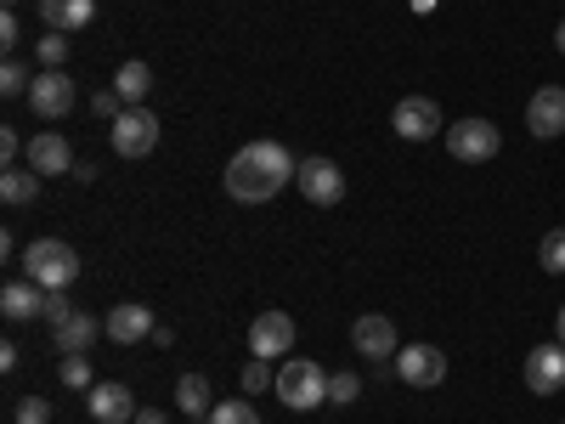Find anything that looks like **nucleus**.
Returning <instances> with one entry per match:
<instances>
[{"mask_svg":"<svg viewBox=\"0 0 565 424\" xmlns=\"http://www.w3.org/2000/svg\"><path fill=\"white\" fill-rule=\"evenodd\" d=\"M295 153L282 148V141H249V148H238L226 159V193L238 199V204H266V199H277L282 187L295 181Z\"/></svg>","mask_w":565,"mask_h":424,"instance_id":"f257e3e1","label":"nucleus"},{"mask_svg":"<svg viewBox=\"0 0 565 424\" xmlns=\"http://www.w3.org/2000/svg\"><path fill=\"white\" fill-rule=\"evenodd\" d=\"M277 396H282V407H295V413L322 407V402H328V373H322V362H311V357H282V368H277Z\"/></svg>","mask_w":565,"mask_h":424,"instance_id":"f03ea898","label":"nucleus"},{"mask_svg":"<svg viewBox=\"0 0 565 424\" xmlns=\"http://www.w3.org/2000/svg\"><path fill=\"white\" fill-rule=\"evenodd\" d=\"M23 272H29V283H40V289H68V283L79 277V255L63 239H34L23 250Z\"/></svg>","mask_w":565,"mask_h":424,"instance_id":"7ed1b4c3","label":"nucleus"},{"mask_svg":"<svg viewBox=\"0 0 565 424\" xmlns=\"http://www.w3.org/2000/svg\"><path fill=\"white\" fill-rule=\"evenodd\" d=\"M498 148H503V130L492 119H458V125H447V153L458 165H487V159H498Z\"/></svg>","mask_w":565,"mask_h":424,"instance_id":"20e7f679","label":"nucleus"},{"mask_svg":"<svg viewBox=\"0 0 565 424\" xmlns=\"http://www.w3.org/2000/svg\"><path fill=\"white\" fill-rule=\"evenodd\" d=\"M108 136H114V153L119 159H148L159 148V114L153 108H125Z\"/></svg>","mask_w":565,"mask_h":424,"instance_id":"39448f33","label":"nucleus"},{"mask_svg":"<svg viewBox=\"0 0 565 424\" xmlns=\"http://www.w3.org/2000/svg\"><path fill=\"white\" fill-rule=\"evenodd\" d=\"M295 187L306 193V204H340L345 199V170L334 165V159H322V153H311V159H300V170H295Z\"/></svg>","mask_w":565,"mask_h":424,"instance_id":"423d86ee","label":"nucleus"},{"mask_svg":"<svg viewBox=\"0 0 565 424\" xmlns=\"http://www.w3.org/2000/svg\"><path fill=\"white\" fill-rule=\"evenodd\" d=\"M74 103H79V91H74V80H68L63 68L34 74V85H29V108H34L40 119H68Z\"/></svg>","mask_w":565,"mask_h":424,"instance_id":"0eeeda50","label":"nucleus"},{"mask_svg":"<svg viewBox=\"0 0 565 424\" xmlns=\"http://www.w3.org/2000/svg\"><path fill=\"white\" fill-rule=\"evenodd\" d=\"M396 380L402 385H413V391H430V385H441L447 380V351H436V346H402L396 351Z\"/></svg>","mask_w":565,"mask_h":424,"instance_id":"6e6552de","label":"nucleus"},{"mask_svg":"<svg viewBox=\"0 0 565 424\" xmlns=\"http://www.w3.org/2000/svg\"><path fill=\"white\" fill-rule=\"evenodd\" d=\"M249 351L255 357H289L295 351V317L289 311H260L255 322H249Z\"/></svg>","mask_w":565,"mask_h":424,"instance_id":"1a4fd4ad","label":"nucleus"},{"mask_svg":"<svg viewBox=\"0 0 565 424\" xmlns=\"http://www.w3.org/2000/svg\"><path fill=\"white\" fill-rule=\"evenodd\" d=\"M526 130L537 141H554L565 136V85H537L532 103H526Z\"/></svg>","mask_w":565,"mask_h":424,"instance_id":"9d476101","label":"nucleus"},{"mask_svg":"<svg viewBox=\"0 0 565 424\" xmlns=\"http://www.w3.org/2000/svg\"><path fill=\"white\" fill-rule=\"evenodd\" d=\"M391 125L402 141H430V136H441V108L430 97H402L391 108Z\"/></svg>","mask_w":565,"mask_h":424,"instance_id":"9b49d317","label":"nucleus"},{"mask_svg":"<svg viewBox=\"0 0 565 424\" xmlns=\"http://www.w3.org/2000/svg\"><path fill=\"white\" fill-rule=\"evenodd\" d=\"M351 346H356L367 362H385V357L402 351V346H396V322L380 317V311H362V317L351 322Z\"/></svg>","mask_w":565,"mask_h":424,"instance_id":"f8f14e48","label":"nucleus"},{"mask_svg":"<svg viewBox=\"0 0 565 424\" xmlns=\"http://www.w3.org/2000/svg\"><path fill=\"white\" fill-rule=\"evenodd\" d=\"M526 385H532V396H559L565 391V346L554 340V346H532V357H526Z\"/></svg>","mask_w":565,"mask_h":424,"instance_id":"ddd939ff","label":"nucleus"},{"mask_svg":"<svg viewBox=\"0 0 565 424\" xmlns=\"http://www.w3.org/2000/svg\"><path fill=\"white\" fill-rule=\"evenodd\" d=\"M23 159H29V170H40V176H74V148H68L63 130H40L29 148H23Z\"/></svg>","mask_w":565,"mask_h":424,"instance_id":"4468645a","label":"nucleus"},{"mask_svg":"<svg viewBox=\"0 0 565 424\" xmlns=\"http://www.w3.org/2000/svg\"><path fill=\"white\" fill-rule=\"evenodd\" d=\"M85 407H90V418L97 424H130L141 407H136V396L125 391V385H114V380H97L85 391Z\"/></svg>","mask_w":565,"mask_h":424,"instance_id":"2eb2a0df","label":"nucleus"},{"mask_svg":"<svg viewBox=\"0 0 565 424\" xmlns=\"http://www.w3.org/2000/svg\"><path fill=\"white\" fill-rule=\"evenodd\" d=\"M103 328H108V340L125 351V346H136V340H153V328H159V322H153V306L125 300V306H114V311H108V322H103Z\"/></svg>","mask_w":565,"mask_h":424,"instance_id":"dca6fc26","label":"nucleus"},{"mask_svg":"<svg viewBox=\"0 0 565 424\" xmlns=\"http://www.w3.org/2000/svg\"><path fill=\"white\" fill-rule=\"evenodd\" d=\"M90 18H97V0H40V23L57 34H79Z\"/></svg>","mask_w":565,"mask_h":424,"instance_id":"f3484780","label":"nucleus"},{"mask_svg":"<svg viewBox=\"0 0 565 424\" xmlns=\"http://www.w3.org/2000/svg\"><path fill=\"white\" fill-rule=\"evenodd\" d=\"M97 335H108V328L90 317V311H74L63 328H52V346L68 357V351H90V340H97Z\"/></svg>","mask_w":565,"mask_h":424,"instance_id":"a211bd4d","label":"nucleus"},{"mask_svg":"<svg viewBox=\"0 0 565 424\" xmlns=\"http://www.w3.org/2000/svg\"><path fill=\"white\" fill-rule=\"evenodd\" d=\"M40 306H45V289L40 283H7V289H0V311H7L12 322H29V317H40Z\"/></svg>","mask_w":565,"mask_h":424,"instance_id":"6ab92c4d","label":"nucleus"},{"mask_svg":"<svg viewBox=\"0 0 565 424\" xmlns=\"http://www.w3.org/2000/svg\"><path fill=\"white\" fill-rule=\"evenodd\" d=\"M40 181H45L40 170L7 165V170H0V199H7V204H34V199H40Z\"/></svg>","mask_w":565,"mask_h":424,"instance_id":"aec40b11","label":"nucleus"},{"mask_svg":"<svg viewBox=\"0 0 565 424\" xmlns=\"http://www.w3.org/2000/svg\"><path fill=\"white\" fill-rule=\"evenodd\" d=\"M114 91H119V97H125V108H141V97H148V91H153V68L148 63H119V74H114Z\"/></svg>","mask_w":565,"mask_h":424,"instance_id":"412c9836","label":"nucleus"},{"mask_svg":"<svg viewBox=\"0 0 565 424\" xmlns=\"http://www.w3.org/2000/svg\"><path fill=\"white\" fill-rule=\"evenodd\" d=\"M175 407L186 418H210V380H204V373H181V380H175Z\"/></svg>","mask_w":565,"mask_h":424,"instance_id":"4be33fe9","label":"nucleus"},{"mask_svg":"<svg viewBox=\"0 0 565 424\" xmlns=\"http://www.w3.org/2000/svg\"><path fill=\"white\" fill-rule=\"evenodd\" d=\"M57 380H63L68 391H90V385H97V373H90V357H85V351H68V357L57 362Z\"/></svg>","mask_w":565,"mask_h":424,"instance_id":"5701e85b","label":"nucleus"},{"mask_svg":"<svg viewBox=\"0 0 565 424\" xmlns=\"http://www.w3.org/2000/svg\"><path fill=\"white\" fill-rule=\"evenodd\" d=\"M210 424H260V413H255L249 396H226V402L210 407Z\"/></svg>","mask_w":565,"mask_h":424,"instance_id":"b1692460","label":"nucleus"},{"mask_svg":"<svg viewBox=\"0 0 565 424\" xmlns=\"http://www.w3.org/2000/svg\"><path fill=\"white\" fill-rule=\"evenodd\" d=\"M537 266L543 272H565V226H554V232H543V244H537Z\"/></svg>","mask_w":565,"mask_h":424,"instance_id":"393cba45","label":"nucleus"},{"mask_svg":"<svg viewBox=\"0 0 565 424\" xmlns=\"http://www.w3.org/2000/svg\"><path fill=\"white\" fill-rule=\"evenodd\" d=\"M34 57H40V68H63L68 63V34H57V29L40 34L34 40Z\"/></svg>","mask_w":565,"mask_h":424,"instance_id":"a878e982","label":"nucleus"},{"mask_svg":"<svg viewBox=\"0 0 565 424\" xmlns=\"http://www.w3.org/2000/svg\"><path fill=\"white\" fill-rule=\"evenodd\" d=\"M29 85H34V74H29V63H18V57H7V68H0V91H7V97H29Z\"/></svg>","mask_w":565,"mask_h":424,"instance_id":"bb28decb","label":"nucleus"},{"mask_svg":"<svg viewBox=\"0 0 565 424\" xmlns=\"http://www.w3.org/2000/svg\"><path fill=\"white\" fill-rule=\"evenodd\" d=\"M74 311H79V306L68 300V289H45V306H40V317L52 322V328H63V322H68Z\"/></svg>","mask_w":565,"mask_h":424,"instance_id":"cd10ccee","label":"nucleus"},{"mask_svg":"<svg viewBox=\"0 0 565 424\" xmlns=\"http://www.w3.org/2000/svg\"><path fill=\"white\" fill-rule=\"evenodd\" d=\"M356 396H362V380H356V373H328V402L351 407Z\"/></svg>","mask_w":565,"mask_h":424,"instance_id":"c85d7f7f","label":"nucleus"},{"mask_svg":"<svg viewBox=\"0 0 565 424\" xmlns=\"http://www.w3.org/2000/svg\"><path fill=\"white\" fill-rule=\"evenodd\" d=\"M12 418L18 424H52V402H45V396H18Z\"/></svg>","mask_w":565,"mask_h":424,"instance_id":"c756f323","label":"nucleus"},{"mask_svg":"<svg viewBox=\"0 0 565 424\" xmlns=\"http://www.w3.org/2000/svg\"><path fill=\"white\" fill-rule=\"evenodd\" d=\"M244 391H249V396H260V391H277V373L266 368V357H255V362L244 368Z\"/></svg>","mask_w":565,"mask_h":424,"instance_id":"7c9ffc66","label":"nucleus"},{"mask_svg":"<svg viewBox=\"0 0 565 424\" xmlns=\"http://www.w3.org/2000/svg\"><path fill=\"white\" fill-rule=\"evenodd\" d=\"M119 103H125V97H119V91H97V97H90V114H97V119H108V125H114V119L125 114Z\"/></svg>","mask_w":565,"mask_h":424,"instance_id":"2f4dec72","label":"nucleus"},{"mask_svg":"<svg viewBox=\"0 0 565 424\" xmlns=\"http://www.w3.org/2000/svg\"><path fill=\"white\" fill-rule=\"evenodd\" d=\"M18 40H23V23H18V12H7V18H0V45H7V52H12Z\"/></svg>","mask_w":565,"mask_h":424,"instance_id":"473e14b6","label":"nucleus"},{"mask_svg":"<svg viewBox=\"0 0 565 424\" xmlns=\"http://www.w3.org/2000/svg\"><path fill=\"white\" fill-rule=\"evenodd\" d=\"M18 153H23V141H18V130H0V159H7V165H18Z\"/></svg>","mask_w":565,"mask_h":424,"instance_id":"72a5a7b5","label":"nucleus"},{"mask_svg":"<svg viewBox=\"0 0 565 424\" xmlns=\"http://www.w3.org/2000/svg\"><path fill=\"white\" fill-rule=\"evenodd\" d=\"M153 346H159V351H170V346H175V328H170V322H159V328H153Z\"/></svg>","mask_w":565,"mask_h":424,"instance_id":"f704fd0d","label":"nucleus"},{"mask_svg":"<svg viewBox=\"0 0 565 424\" xmlns=\"http://www.w3.org/2000/svg\"><path fill=\"white\" fill-rule=\"evenodd\" d=\"M130 424H164V413H159V407H141V413H136Z\"/></svg>","mask_w":565,"mask_h":424,"instance_id":"c9c22d12","label":"nucleus"},{"mask_svg":"<svg viewBox=\"0 0 565 424\" xmlns=\"http://www.w3.org/2000/svg\"><path fill=\"white\" fill-rule=\"evenodd\" d=\"M554 340H559V346H565V306H559V311H554Z\"/></svg>","mask_w":565,"mask_h":424,"instance_id":"e433bc0d","label":"nucleus"},{"mask_svg":"<svg viewBox=\"0 0 565 424\" xmlns=\"http://www.w3.org/2000/svg\"><path fill=\"white\" fill-rule=\"evenodd\" d=\"M554 45H559V57H565V23H559V29H554Z\"/></svg>","mask_w":565,"mask_h":424,"instance_id":"4c0bfd02","label":"nucleus"},{"mask_svg":"<svg viewBox=\"0 0 565 424\" xmlns=\"http://www.w3.org/2000/svg\"><path fill=\"white\" fill-rule=\"evenodd\" d=\"M12 7H18V0H7V12H12Z\"/></svg>","mask_w":565,"mask_h":424,"instance_id":"58836bf2","label":"nucleus"}]
</instances>
